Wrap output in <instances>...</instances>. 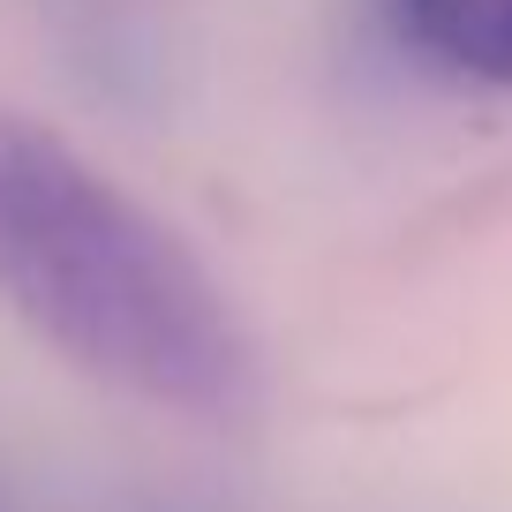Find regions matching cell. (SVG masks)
<instances>
[{
    "mask_svg": "<svg viewBox=\"0 0 512 512\" xmlns=\"http://www.w3.org/2000/svg\"><path fill=\"white\" fill-rule=\"evenodd\" d=\"M0 302L159 415L241 422L264 392L249 324L181 226L31 113H0Z\"/></svg>",
    "mask_w": 512,
    "mask_h": 512,
    "instance_id": "obj_1",
    "label": "cell"
},
{
    "mask_svg": "<svg viewBox=\"0 0 512 512\" xmlns=\"http://www.w3.org/2000/svg\"><path fill=\"white\" fill-rule=\"evenodd\" d=\"M384 23L415 61L512 91V0H384Z\"/></svg>",
    "mask_w": 512,
    "mask_h": 512,
    "instance_id": "obj_2",
    "label": "cell"
}]
</instances>
